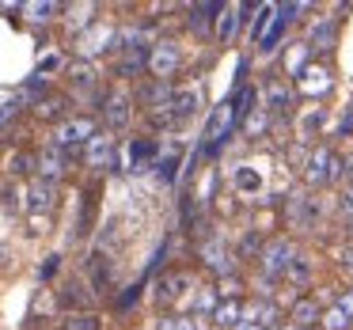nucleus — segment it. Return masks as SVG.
I'll return each mask as SVG.
<instances>
[{"label":"nucleus","instance_id":"obj_3","mask_svg":"<svg viewBox=\"0 0 353 330\" xmlns=\"http://www.w3.org/2000/svg\"><path fill=\"white\" fill-rule=\"evenodd\" d=\"M338 167H342V160H338L330 148H312L307 167H304V178L312 186H323V183H330V178H338Z\"/></svg>","mask_w":353,"mask_h":330},{"label":"nucleus","instance_id":"obj_30","mask_svg":"<svg viewBox=\"0 0 353 330\" xmlns=\"http://www.w3.org/2000/svg\"><path fill=\"white\" fill-rule=\"evenodd\" d=\"M194 311H198V315H209V311H216V292H213V289H201V292H194Z\"/></svg>","mask_w":353,"mask_h":330},{"label":"nucleus","instance_id":"obj_44","mask_svg":"<svg viewBox=\"0 0 353 330\" xmlns=\"http://www.w3.org/2000/svg\"><path fill=\"white\" fill-rule=\"evenodd\" d=\"M285 330H304V327H296V322H292V327H285Z\"/></svg>","mask_w":353,"mask_h":330},{"label":"nucleus","instance_id":"obj_16","mask_svg":"<svg viewBox=\"0 0 353 330\" xmlns=\"http://www.w3.org/2000/svg\"><path fill=\"white\" fill-rule=\"evenodd\" d=\"M186 285H190V277H186V274H168V277H160V285H156V300H160V304L179 300V296L186 292Z\"/></svg>","mask_w":353,"mask_h":330},{"label":"nucleus","instance_id":"obj_1","mask_svg":"<svg viewBox=\"0 0 353 330\" xmlns=\"http://www.w3.org/2000/svg\"><path fill=\"white\" fill-rule=\"evenodd\" d=\"M201 99H205V95H201V87H198V84L171 92V99H168V107H163V114H156V125H175V122H183V118L198 114Z\"/></svg>","mask_w":353,"mask_h":330},{"label":"nucleus","instance_id":"obj_23","mask_svg":"<svg viewBox=\"0 0 353 330\" xmlns=\"http://www.w3.org/2000/svg\"><path fill=\"white\" fill-rule=\"evenodd\" d=\"M239 12H243V8H224L221 23H216V39H221V42L236 39V31H239V19H243Z\"/></svg>","mask_w":353,"mask_h":330},{"label":"nucleus","instance_id":"obj_5","mask_svg":"<svg viewBox=\"0 0 353 330\" xmlns=\"http://www.w3.org/2000/svg\"><path fill=\"white\" fill-rule=\"evenodd\" d=\"M156 141L152 137H133L130 145H125V152H122V163H125V171H145V167H152L156 163Z\"/></svg>","mask_w":353,"mask_h":330},{"label":"nucleus","instance_id":"obj_31","mask_svg":"<svg viewBox=\"0 0 353 330\" xmlns=\"http://www.w3.org/2000/svg\"><path fill=\"white\" fill-rule=\"evenodd\" d=\"M160 330H201V327L190 315H168V319H160Z\"/></svg>","mask_w":353,"mask_h":330},{"label":"nucleus","instance_id":"obj_7","mask_svg":"<svg viewBox=\"0 0 353 330\" xmlns=\"http://www.w3.org/2000/svg\"><path fill=\"white\" fill-rule=\"evenodd\" d=\"M148 69H152V76L163 84V80L179 69V46L175 42H156L152 54H148Z\"/></svg>","mask_w":353,"mask_h":330},{"label":"nucleus","instance_id":"obj_8","mask_svg":"<svg viewBox=\"0 0 353 330\" xmlns=\"http://www.w3.org/2000/svg\"><path fill=\"white\" fill-rule=\"evenodd\" d=\"M114 39H118V31H114V27H107V23H95L88 34H80L77 50H80L84 57H95V54H103V50H114Z\"/></svg>","mask_w":353,"mask_h":330},{"label":"nucleus","instance_id":"obj_28","mask_svg":"<svg viewBox=\"0 0 353 330\" xmlns=\"http://www.w3.org/2000/svg\"><path fill=\"white\" fill-rule=\"evenodd\" d=\"M345 327H350V319H345V311L338 304L323 311V330H345Z\"/></svg>","mask_w":353,"mask_h":330},{"label":"nucleus","instance_id":"obj_40","mask_svg":"<svg viewBox=\"0 0 353 330\" xmlns=\"http://www.w3.org/2000/svg\"><path fill=\"white\" fill-rule=\"evenodd\" d=\"M338 307H342V311H345V319H353V289L345 292L342 300H338Z\"/></svg>","mask_w":353,"mask_h":330},{"label":"nucleus","instance_id":"obj_9","mask_svg":"<svg viewBox=\"0 0 353 330\" xmlns=\"http://www.w3.org/2000/svg\"><path fill=\"white\" fill-rule=\"evenodd\" d=\"M262 186H266V178H262V171L251 167V163H239V167L232 171V190H236L239 198H259Z\"/></svg>","mask_w":353,"mask_h":330},{"label":"nucleus","instance_id":"obj_33","mask_svg":"<svg viewBox=\"0 0 353 330\" xmlns=\"http://www.w3.org/2000/svg\"><path fill=\"white\" fill-rule=\"evenodd\" d=\"M69 330H103V322L95 319V315H72Z\"/></svg>","mask_w":353,"mask_h":330},{"label":"nucleus","instance_id":"obj_36","mask_svg":"<svg viewBox=\"0 0 353 330\" xmlns=\"http://www.w3.org/2000/svg\"><path fill=\"white\" fill-rule=\"evenodd\" d=\"M8 171H12V175H23V171H31V156H23V152L12 156V160H8Z\"/></svg>","mask_w":353,"mask_h":330},{"label":"nucleus","instance_id":"obj_20","mask_svg":"<svg viewBox=\"0 0 353 330\" xmlns=\"http://www.w3.org/2000/svg\"><path fill=\"white\" fill-rule=\"evenodd\" d=\"M330 39H334V19H315V23H312V34H307V50L330 46Z\"/></svg>","mask_w":353,"mask_h":330},{"label":"nucleus","instance_id":"obj_21","mask_svg":"<svg viewBox=\"0 0 353 330\" xmlns=\"http://www.w3.org/2000/svg\"><path fill=\"white\" fill-rule=\"evenodd\" d=\"M285 107H289V87H285V84H270L266 95H262V110H274V114H281Z\"/></svg>","mask_w":353,"mask_h":330},{"label":"nucleus","instance_id":"obj_11","mask_svg":"<svg viewBox=\"0 0 353 330\" xmlns=\"http://www.w3.org/2000/svg\"><path fill=\"white\" fill-rule=\"evenodd\" d=\"M84 160L92 163V167H107V163L114 160V137H110V133H95L84 145Z\"/></svg>","mask_w":353,"mask_h":330},{"label":"nucleus","instance_id":"obj_27","mask_svg":"<svg viewBox=\"0 0 353 330\" xmlns=\"http://www.w3.org/2000/svg\"><path fill=\"white\" fill-rule=\"evenodd\" d=\"M23 12L31 23H46V19L57 16V4H23Z\"/></svg>","mask_w":353,"mask_h":330},{"label":"nucleus","instance_id":"obj_34","mask_svg":"<svg viewBox=\"0 0 353 330\" xmlns=\"http://www.w3.org/2000/svg\"><path fill=\"white\" fill-rule=\"evenodd\" d=\"M61 69V54H42L39 57V80L46 76V72H57Z\"/></svg>","mask_w":353,"mask_h":330},{"label":"nucleus","instance_id":"obj_10","mask_svg":"<svg viewBox=\"0 0 353 330\" xmlns=\"http://www.w3.org/2000/svg\"><path fill=\"white\" fill-rule=\"evenodd\" d=\"M54 198H57L54 183L34 178V183L27 186V194H23V209H31V213H46V209H54Z\"/></svg>","mask_w":353,"mask_h":330},{"label":"nucleus","instance_id":"obj_2","mask_svg":"<svg viewBox=\"0 0 353 330\" xmlns=\"http://www.w3.org/2000/svg\"><path fill=\"white\" fill-rule=\"evenodd\" d=\"M95 137V122L92 118H65L61 125L54 130V145L57 148H80V145H88V141Z\"/></svg>","mask_w":353,"mask_h":330},{"label":"nucleus","instance_id":"obj_14","mask_svg":"<svg viewBox=\"0 0 353 330\" xmlns=\"http://www.w3.org/2000/svg\"><path fill=\"white\" fill-rule=\"evenodd\" d=\"M65 171V148L50 145L46 152L39 156V178H46V183H54V178H61Z\"/></svg>","mask_w":353,"mask_h":330},{"label":"nucleus","instance_id":"obj_19","mask_svg":"<svg viewBox=\"0 0 353 330\" xmlns=\"http://www.w3.org/2000/svg\"><path fill=\"white\" fill-rule=\"evenodd\" d=\"M243 322H254V327L270 330V322H274V304H266V300H254V304L243 307Z\"/></svg>","mask_w":353,"mask_h":330},{"label":"nucleus","instance_id":"obj_4","mask_svg":"<svg viewBox=\"0 0 353 330\" xmlns=\"http://www.w3.org/2000/svg\"><path fill=\"white\" fill-rule=\"evenodd\" d=\"M296 258V251H292L289 239H274V243H266V251H262V274L274 281V277H285V269H289V262Z\"/></svg>","mask_w":353,"mask_h":330},{"label":"nucleus","instance_id":"obj_13","mask_svg":"<svg viewBox=\"0 0 353 330\" xmlns=\"http://www.w3.org/2000/svg\"><path fill=\"white\" fill-rule=\"evenodd\" d=\"M232 125H236V107H232V103H224V107H216L213 110V118H209V125H205V141H221L224 133L232 130Z\"/></svg>","mask_w":353,"mask_h":330},{"label":"nucleus","instance_id":"obj_18","mask_svg":"<svg viewBox=\"0 0 353 330\" xmlns=\"http://www.w3.org/2000/svg\"><path fill=\"white\" fill-rule=\"evenodd\" d=\"M213 322L221 330H232V327H239L243 322V307L236 304V300H224V304H216V311H213Z\"/></svg>","mask_w":353,"mask_h":330},{"label":"nucleus","instance_id":"obj_12","mask_svg":"<svg viewBox=\"0 0 353 330\" xmlns=\"http://www.w3.org/2000/svg\"><path fill=\"white\" fill-rule=\"evenodd\" d=\"M103 114H107V125L110 130H122L125 122H130V95L125 92H114V95H107V103H103Z\"/></svg>","mask_w":353,"mask_h":330},{"label":"nucleus","instance_id":"obj_6","mask_svg":"<svg viewBox=\"0 0 353 330\" xmlns=\"http://www.w3.org/2000/svg\"><path fill=\"white\" fill-rule=\"evenodd\" d=\"M289 216H292V228L312 231L315 224H319V216H323V205H319L315 198H304V194H292V201H289Z\"/></svg>","mask_w":353,"mask_h":330},{"label":"nucleus","instance_id":"obj_24","mask_svg":"<svg viewBox=\"0 0 353 330\" xmlns=\"http://www.w3.org/2000/svg\"><path fill=\"white\" fill-rule=\"evenodd\" d=\"M323 122H327V114H323V107H312L307 114H300V137H315Z\"/></svg>","mask_w":353,"mask_h":330},{"label":"nucleus","instance_id":"obj_38","mask_svg":"<svg viewBox=\"0 0 353 330\" xmlns=\"http://www.w3.org/2000/svg\"><path fill=\"white\" fill-rule=\"evenodd\" d=\"M65 110V103L61 99H46V103H39V114L42 118H54V114H61Z\"/></svg>","mask_w":353,"mask_h":330},{"label":"nucleus","instance_id":"obj_22","mask_svg":"<svg viewBox=\"0 0 353 330\" xmlns=\"http://www.w3.org/2000/svg\"><path fill=\"white\" fill-rule=\"evenodd\" d=\"M292 319H296V327H312V322H319V304L315 300H296L292 304Z\"/></svg>","mask_w":353,"mask_h":330},{"label":"nucleus","instance_id":"obj_29","mask_svg":"<svg viewBox=\"0 0 353 330\" xmlns=\"http://www.w3.org/2000/svg\"><path fill=\"white\" fill-rule=\"evenodd\" d=\"M304 54H307V42L292 46V50H289V57H285V69H289V72H296V76H300V72L307 69V65H304Z\"/></svg>","mask_w":353,"mask_h":330},{"label":"nucleus","instance_id":"obj_37","mask_svg":"<svg viewBox=\"0 0 353 330\" xmlns=\"http://www.w3.org/2000/svg\"><path fill=\"white\" fill-rule=\"evenodd\" d=\"M259 130H266V110H262V107H254L251 122H247V133H251V137H254V133H259Z\"/></svg>","mask_w":353,"mask_h":330},{"label":"nucleus","instance_id":"obj_43","mask_svg":"<svg viewBox=\"0 0 353 330\" xmlns=\"http://www.w3.org/2000/svg\"><path fill=\"white\" fill-rule=\"evenodd\" d=\"M236 330H262V327H254V322H239Z\"/></svg>","mask_w":353,"mask_h":330},{"label":"nucleus","instance_id":"obj_35","mask_svg":"<svg viewBox=\"0 0 353 330\" xmlns=\"http://www.w3.org/2000/svg\"><path fill=\"white\" fill-rule=\"evenodd\" d=\"M307 148L304 145H296V148H289V167H307Z\"/></svg>","mask_w":353,"mask_h":330},{"label":"nucleus","instance_id":"obj_25","mask_svg":"<svg viewBox=\"0 0 353 330\" xmlns=\"http://www.w3.org/2000/svg\"><path fill=\"white\" fill-rule=\"evenodd\" d=\"M72 87L84 92V95L95 92V69H92V65H77V69H72Z\"/></svg>","mask_w":353,"mask_h":330},{"label":"nucleus","instance_id":"obj_39","mask_svg":"<svg viewBox=\"0 0 353 330\" xmlns=\"http://www.w3.org/2000/svg\"><path fill=\"white\" fill-rule=\"evenodd\" d=\"M16 107H19V99H0V125L16 114Z\"/></svg>","mask_w":353,"mask_h":330},{"label":"nucleus","instance_id":"obj_42","mask_svg":"<svg viewBox=\"0 0 353 330\" xmlns=\"http://www.w3.org/2000/svg\"><path fill=\"white\" fill-rule=\"evenodd\" d=\"M342 266H345V269H353V251H342Z\"/></svg>","mask_w":353,"mask_h":330},{"label":"nucleus","instance_id":"obj_17","mask_svg":"<svg viewBox=\"0 0 353 330\" xmlns=\"http://www.w3.org/2000/svg\"><path fill=\"white\" fill-rule=\"evenodd\" d=\"M201 258H205V266H213L216 274H224V269L232 266V262H228V247H224V239H205V243H201Z\"/></svg>","mask_w":353,"mask_h":330},{"label":"nucleus","instance_id":"obj_26","mask_svg":"<svg viewBox=\"0 0 353 330\" xmlns=\"http://www.w3.org/2000/svg\"><path fill=\"white\" fill-rule=\"evenodd\" d=\"M285 277H289L292 285H304L307 277H312V266H307V258H300V254H296V258L289 262V269H285Z\"/></svg>","mask_w":353,"mask_h":330},{"label":"nucleus","instance_id":"obj_32","mask_svg":"<svg viewBox=\"0 0 353 330\" xmlns=\"http://www.w3.org/2000/svg\"><path fill=\"white\" fill-rule=\"evenodd\" d=\"M259 251H266V247H262V236H259V231H247L243 243H239V254H243V258H251V254H259Z\"/></svg>","mask_w":353,"mask_h":330},{"label":"nucleus","instance_id":"obj_41","mask_svg":"<svg viewBox=\"0 0 353 330\" xmlns=\"http://www.w3.org/2000/svg\"><path fill=\"white\" fill-rule=\"evenodd\" d=\"M342 209H345V213H353V183L345 186V194H342Z\"/></svg>","mask_w":353,"mask_h":330},{"label":"nucleus","instance_id":"obj_15","mask_svg":"<svg viewBox=\"0 0 353 330\" xmlns=\"http://www.w3.org/2000/svg\"><path fill=\"white\" fill-rule=\"evenodd\" d=\"M327 87H330V72H327V69H319V65H307V69L300 72V92L323 95Z\"/></svg>","mask_w":353,"mask_h":330}]
</instances>
